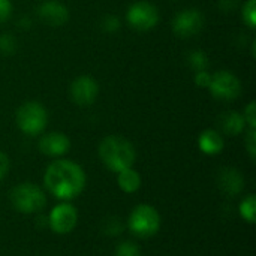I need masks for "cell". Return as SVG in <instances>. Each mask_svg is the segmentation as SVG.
Returning a JSON list of instances; mask_svg holds the SVG:
<instances>
[{"instance_id":"obj_14","label":"cell","mask_w":256,"mask_h":256,"mask_svg":"<svg viewBox=\"0 0 256 256\" xmlns=\"http://www.w3.org/2000/svg\"><path fill=\"white\" fill-rule=\"evenodd\" d=\"M218 124H219L220 130L225 132L226 135H238L246 128V122H244L243 116L237 111L222 112L218 118Z\"/></svg>"},{"instance_id":"obj_27","label":"cell","mask_w":256,"mask_h":256,"mask_svg":"<svg viewBox=\"0 0 256 256\" xmlns=\"http://www.w3.org/2000/svg\"><path fill=\"white\" fill-rule=\"evenodd\" d=\"M210 78H212V75H210L207 70H200V72L195 74V84H196L198 87H206V88H208Z\"/></svg>"},{"instance_id":"obj_18","label":"cell","mask_w":256,"mask_h":256,"mask_svg":"<svg viewBox=\"0 0 256 256\" xmlns=\"http://www.w3.org/2000/svg\"><path fill=\"white\" fill-rule=\"evenodd\" d=\"M189 64H190V68L195 72L206 70L207 66H208V58H207L206 52H202V51H194V52L189 54Z\"/></svg>"},{"instance_id":"obj_22","label":"cell","mask_w":256,"mask_h":256,"mask_svg":"<svg viewBox=\"0 0 256 256\" xmlns=\"http://www.w3.org/2000/svg\"><path fill=\"white\" fill-rule=\"evenodd\" d=\"M116 256H141V252L136 248V244H134L130 242H124L117 248Z\"/></svg>"},{"instance_id":"obj_12","label":"cell","mask_w":256,"mask_h":256,"mask_svg":"<svg viewBox=\"0 0 256 256\" xmlns=\"http://www.w3.org/2000/svg\"><path fill=\"white\" fill-rule=\"evenodd\" d=\"M69 148L70 141L62 132H50L39 140V150L50 158L63 156L69 152Z\"/></svg>"},{"instance_id":"obj_10","label":"cell","mask_w":256,"mask_h":256,"mask_svg":"<svg viewBox=\"0 0 256 256\" xmlns=\"http://www.w3.org/2000/svg\"><path fill=\"white\" fill-rule=\"evenodd\" d=\"M78 220V213L75 210L74 206L70 204H58L57 207H54V210L50 214V226L52 228V231H56L57 234H68L70 232Z\"/></svg>"},{"instance_id":"obj_17","label":"cell","mask_w":256,"mask_h":256,"mask_svg":"<svg viewBox=\"0 0 256 256\" xmlns=\"http://www.w3.org/2000/svg\"><path fill=\"white\" fill-rule=\"evenodd\" d=\"M242 16L244 24L249 28H255L256 27V0H246L243 10H242Z\"/></svg>"},{"instance_id":"obj_7","label":"cell","mask_w":256,"mask_h":256,"mask_svg":"<svg viewBox=\"0 0 256 256\" xmlns=\"http://www.w3.org/2000/svg\"><path fill=\"white\" fill-rule=\"evenodd\" d=\"M208 88L219 100H234L242 93L240 80L230 70H218L212 75Z\"/></svg>"},{"instance_id":"obj_24","label":"cell","mask_w":256,"mask_h":256,"mask_svg":"<svg viewBox=\"0 0 256 256\" xmlns=\"http://www.w3.org/2000/svg\"><path fill=\"white\" fill-rule=\"evenodd\" d=\"M102 27H104L105 32H110V33H111V32H116V30H118V27H120V20H118L116 15H108V16L104 18Z\"/></svg>"},{"instance_id":"obj_23","label":"cell","mask_w":256,"mask_h":256,"mask_svg":"<svg viewBox=\"0 0 256 256\" xmlns=\"http://www.w3.org/2000/svg\"><path fill=\"white\" fill-rule=\"evenodd\" d=\"M243 118L246 122V124H249V129H255L256 128V104L252 100L246 110H244V114H243Z\"/></svg>"},{"instance_id":"obj_4","label":"cell","mask_w":256,"mask_h":256,"mask_svg":"<svg viewBox=\"0 0 256 256\" xmlns=\"http://www.w3.org/2000/svg\"><path fill=\"white\" fill-rule=\"evenodd\" d=\"M10 201L14 207L21 213H36L44 208L45 195L36 184L22 183L12 190Z\"/></svg>"},{"instance_id":"obj_29","label":"cell","mask_w":256,"mask_h":256,"mask_svg":"<svg viewBox=\"0 0 256 256\" xmlns=\"http://www.w3.org/2000/svg\"><path fill=\"white\" fill-rule=\"evenodd\" d=\"M8 171H9V159L3 152H0V180L8 174Z\"/></svg>"},{"instance_id":"obj_1","label":"cell","mask_w":256,"mask_h":256,"mask_svg":"<svg viewBox=\"0 0 256 256\" xmlns=\"http://www.w3.org/2000/svg\"><path fill=\"white\" fill-rule=\"evenodd\" d=\"M86 184V174L72 160H56L45 171L46 189L60 200H72L80 195Z\"/></svg>"},{"instance_id":"obj_3","label":"cell","mask_w":256,"mask_h":256,"mask_svg":"<svg viewBox=\"0 0 256 256\" xmlns=\"http://www.w3.org/2000/svg\"><path fill=\"white\" fill-rule=\"evenodd\" d=\"M15 118L21 132L30 136H36L40 132H44L48 123V114L45 106L34 100L22 104L18 108Z\"/></svg>"},{"instance_id":"obj_26","label":"cell","mask_w":256,"mask_h":256,"mask_svg":"<svg viewBox=\"0 0 256 256\" xmlns=\"http://www.w3.org/2000/svg\"><path fill=\"white\" fill-rule=\"evenodd\" d=\"M246 148L250 154L252 159H255L256 156V132L255 129H249L248 136H246Z\"/></svg>"},{"instance_id":"obj_2","label":"cell","mask_w":256,"mask_h":256,"mask_svg":"<svg viewBox=\"0 0 256 256\" xmlns=\"http://www.w3.org/2000/svg\"><path fill=\"white\" fill-rule=\"evenodd\" d=\"M99 158L114 172H120L126 168H132L135 162V148L123 136L110 135L99 144Z\"/></svg>"},{"instance_id":"obj_28","label":"cell","mask_w":256,"mask_h":256,"mask_svg":"<svg viewBox=\"0 0 256 256\" xmlns=\"http://www.w3.org/2000/svg\"><path fill=\"white\" fill-rule=\"evenodd\" d=\"M240 0H219V6L224 12H231V10H236L237 9V4H238Z\"/></svg>"},{"instance_id":"obj_8","label":"cell","mask_w":256,"mask_h":256,"mask_svg":"<svg viewBox=\"0 0 256 256\" xmlns=\"http://www.w3.org/2000/svg\"><path fill=\"white\" fill-rule=\"evenodd\" d=\"M204 27V15L194 8L180 10L172 20V32L182 38L189 39L196 36Z\"/></svg>"},{"instance_id":"obj_11","label":"cell","mask_w":256,"mask_h":256,"mask_svg":"<svg viewBox=\"0 0 256 256\" xmlns=\"http://www.w3.org/2000/svg\"><path fill=\"white\" fill-rule=\"evenodd\" d=\"M39 18L51 27L64 26L69 20V9L58 0H44L38 6Z\"/></svg>"},{"instance_id":"obj_19","label":"cell","mask_w":256,"mask_h":256,"mask_svg":"<svg viewBox=\"0 0 256 256\" xmlns=\"http://www.w3.org/2000/svg\"><path fill=\"white\" fill-rule=\"evenodd\" d=\"M255 207L256 202L254 195L244 198V201H243L242 206H240V213H242V216H243L249 224H254V220H255Z\"/></svg>"},{"instance_id":"obj_9","label":"cell","mask_w":256,"mask_h":256,"mask_svg":"<svg viewBox=\"0 0 256 256\" xmlns=\"http://www.w3.org/2000/svg\"><path fill=\"white\" fill-rule=\"evenodd\" d=\"M69 94H70L72 102L76 104L78 106H88L98 99L99 84L93 76L81 75L72 81Z\"/></svg>"},{"instance_id":"obj_13","label":"cell","mask_w":256,"mask_h":256,"mask_svg":"<svg viewBox=\"0 0 256 256\" xmlns=\"http://www.w3.org/2000/svg\"><path fill=\"white\" fill-rule=\"evenodd\" d=\"M219 188L226 195H237L243 189V177L236 168H224L219 172Z\"/></svg>"},{"instance_id":"obj_6","label":"cell","mask_w":256,"mask_h":256,"mask_svg":"<svg viewBox=\"0 0 256 256\" xmlns=\"http://www.w3.org/2000/svg\"><path fill=\"white\" fill-rule=\"evenodd\" d=\"M159 18L160 16L158 8L147 0L135 2L134 4H130L126 14V20L129 26L140 32H147L154 28L159 22Z\"/></svg>"},{"instance_id":"obj_20","label":"cell","mask_w":256,"mask_h":256,"mask_svg":"<svg viewBox=\"0 0 256 256\" xmlns=\"http://www.w3.org/2000/svg\"><path fill=\"white\" fill-rule=\"evenodd\" d=\"M16 51V40L10 33L0 34V52L4 56H10Z\"/></svg>"},{"instance_id":"obj_15","label":"cell","mask_w":256,"mask_h":256,"mask_svg":"<svg viewBox=\"0 0 256 256\" xmlns=\"http://www.w3.org/2000/svg\"><path fill=\"white\" fill-rule=\"evenodd\" d=\"M198 146H200V150L206 154H218L222 152L224 148V138L222 135L214 130V129H207L204 130L200 138H198Z\"/></svg>"},{"instance_id":"obj_21","label":"cell","mask_w":256,"mask_h":256,"mask_svg":"<svg viewBox=\"0 0 256 256\" xmlns=\"http://www.w3.org/2000/svg\"><path fill=\"white\" fill-rule=\"evenodd\" d=\"M122 230H123V225H122V220L118 218L111 216V218L104 220V231H105V234H108V236H118L122 232Z\"/></svg>"},{"instance_id":"obj_16","label":"cell","mask_w":256,"mask_h":256,"mask_svg":"<svg viewBox=\"0 0 256 256\" xmlns=\"http://www.w3.org/2000/svg\"><path fill=\"white\" fill-rule=\"evenodd\" d=\"M117 182H118L120 189L124 190V192H128V194L136 192L140 189V186H141V177L132 168H126V170L120 171Z\"/></svg>"},{"instance_id":"obj_5","label":"cell","mask_w":256,"mask_h":256,"mask_svg":"<svg viewBox=\"0 0 256 256\" xmlns=\"http://www.w3.org/2000/svg\"><path fill=\"white\" fill-rule=\"evenodd\" d=\"M129 226L138 237H152L160 226V216L154 207L141 204L132 212L129 218Z\"/></svg>"},{"instance_id":"obj_25","label":"cell","mask_w":256,"mask_h":256,"mask_svg":"<svg viewBox=\"0 0 256 256\" xmlns=\"http://www.w3.org/2000/svg\"><path fill=\"white\" fill-rule=\"evenodd\" d=\"M10 15H12L10 0H0V24L6 22Z\"/></svg>"}]
</instances>
